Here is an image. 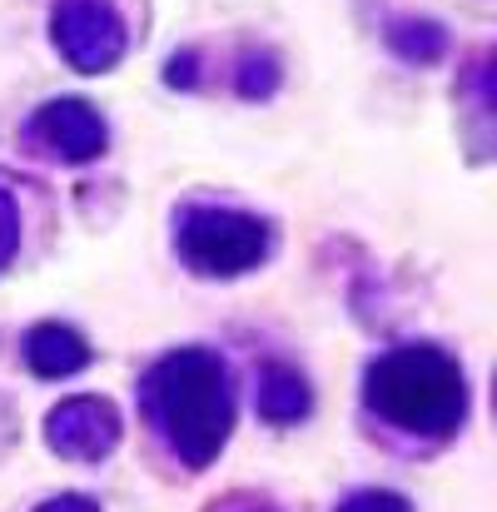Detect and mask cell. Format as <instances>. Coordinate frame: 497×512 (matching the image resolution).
Wrapping results in <instances>:
<instances>
[{
	"instance_id": "6",
	"label": "cell",
	"mask_w": 497,
	"mask_h": 512,
	"mask_svg": "<svg viewBox=\"0 0 497 512\" xmlns=\"http://www.w3.org/2000/svg\"><path fill=\"white\" fill-rule=\"evenodd\" d=\"M35 135L45 140L50 155L70 160V165H85L105 150V120L85 105V100H55L35 115Z\"/></svg>"
},
{
	"instance_id": "1",
	"label": "cell",
	"mask_w": 497,
	"mask_h": 512,
	"mask_svg": "<svg viewBox=\"0 0 497 512\" xmlns=\"http://www.w3.org/2000/svg\"><path fill=\"white\" fill-rule=\"evenodd\" d=\"M145 398L165 428L169 448L189 468H204L219 458V448L234 428V388H229V373L214 353L179 348V353L160 358L150 383H145Z\"/></svg>"
},
{
	"instance_id": "3",
	"label": "cell",
	"mask_w": 497,
	"mask_h": 512,
	"mask_svg": "<svg viewBox=\"0 0 497 512\" xmlns=\"http://www.w3.org/2000/svg\"><path fill=\"white\" fill-rule=\"evenodd\" d=\"M264 249H269V229L254 214H239V209H189L179 219V254L199 274H214V279L244 274V269H254L264 259Z\"/></svg>"
},
{
	"instance_id": "10",
	"label": "cell",
	"mask_w": 497,
	"mask_h": 512,
	"mask_svg": "<svg viewBox=\"0 0 497 512\" xmlns=\"http://www.w3.org/2000/svg\"><path fill=\"white\" fill-rule=\"evenodd\" d=\"M338 512H413L398 493H358V498H348Z\"/></svg>"
},
{
	"instance_id": "4",
	"label": "cell",
	"mask_w": 497,
	"mask_h": 512,
	"mask_svg": "<svg viewBox=\"0 0 497 512\" xmlns=\"http://www.w3.org/2000/svg\"><path fill=\"white\" fill-rule=\"evenodd\" d=\"M60 55L75 65V70H110L120 55H125V25L120 15L105 5V0H65L55 10V25H50Z\"/></svg>"
},
{
	"instance_id": "9",
	"label": "cell",
	"mask_w": 497,
	"mask_h": 512,
	"mask_svg": "<svg viewBox=\"0 0 497 512\" xmlns=\"http://www.w3.org/2000/svg\"><path fill=\"white\" fill-rule=\"evenodd\" d=\"M393 45H398L403 55L433 60V55L443 50V30H438V25H418V30H413V25H398V30H393Z\"/></svg>"
},
{
	"instance_id": "12",
	"label": "cell",
	"mask_w": 497,
	"mask_h": 512,
	"mask_svg": "<svg viewBox=\"0 0 497 512\" xmlns=\"http://www.w3.org/2000/svg\"><path fill=\"white\" fill-rule=\"evenodd\" d=\"M40 512H100V508L85 503V498H55V503H45Z\"/></svg>"
},
{
	"instance_id": "8",
	"label": "cell",
	"mask_w": 497,
	"mask_h": 512,
	"mask_svg": "<svg viewBox=\"0 0 497 512\" xmlns=\"http://www.w3.org/2000/svg\"><path fill=\"white\" fill-rule=\"evenodd\" d=\"M259 413L269 418V423H299L304 413H309V383L299 378V368H289V363H269L264 373H259Z\"/></svg>"
},
{
	"instance_id": "11",
	"label": "cell",
	"mask_w": 497,
	"mask_h": 512,
	"mask_svg": "<svg viewBox=\"0 0 497 512\" xmlns=\"http://www.w3.org/2000/svg\"><path fill=\"white\" fill-rule=\"evenodd\" d=\"M15 244H20V219H15V204H10V194L0 189V264L15 254Z\"/></svg>"
},
{
	"instance_id": "2",
	"label": "cell",
	"mask_w": 497,
	"mask_h": 512,
	"mask_svg": "<svg viewBox=\"0 0 497 512\" xmlns=\"http://www.w3.org/2000/svg\"><path fill=\"white\" fill-rule=\"evenodd\" d=\"M368 408L378 418H388L393 428L423 433V438H448L458 433L463 413H468V383L463 368L428 343L413 348H393L368 368Z\"/></svg>"
},
{
	"instance_id": "7",
	"label": "cell",
	"mask_w": 497,
	"mask_h": 512,
	"mask_svg": "<svg viewBox=\"0 0 497 512\" xmlns=\"http://www.w3.org/2000/svg\"><path fill=\"white\" fill-rule=\"evenodd\" d=\"M25 363L40 378H65V373H80L90 363V343L80 339L75 329H65V324H40L25 339Z\"/></svg>"
},
{
	"instance_id": "5",
	"label": "cell",
	"mask_w": 497,
	"mask_h": 512,
	"mask_svg": "<svg viewBox=\"0 0 497 512\" xmlns=\"http://www.w3.org/2000/svg\"><path fill=\"white\" fill-rule=\"evenodd\" d=\"M45 438L60 458H105L120 443V413L110 398H65L50 418H45Z\"/></svg>"
}]
</instances>
